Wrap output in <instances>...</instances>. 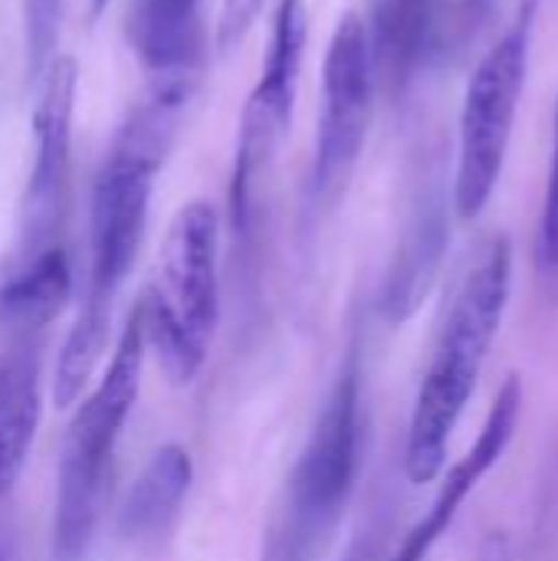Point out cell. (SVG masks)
Returning <instances> with one entry per match:
<instances>
[{"label":"cell","mask_w":558,"mask_h":561,"mask_svg":"<svg viewBox=\"0 0 558 561\" xmlns=\"http://www.w3.org/2000/svg\"><path fill=\"white\" fill-rule=\"evenodd\" d=\"M191 92L194 85L187 82H155L151 95L118 128L112 151L92 184L89 286L56 358L53 398L59 408H69L82 398V388L109 348L112 306L135 266L148 227L155 178L174 145Z\"/></svg>","instance_id":"cell-1"},{"label":"cell","mask_w":558,"mask_h":561,"mask_svg":"<svg viewBox=\"0 0 558 561\" xmlns=\"http://www.w3.org/2000/svg\"><path fill=\"white\" fill-rule=\"evenodd\" d=\"M513 279V253L503 237L490 240L470 263L444 316L437 345L418 388L405 444V473L414 486L437 480L454 431L477 391L483 362L500 332Z\"/></svg>","instance_id":"cell-2"},{"label":"cell","mask_w":558,"mask_h":561,"mask_svg":"<svg viewBox=\"0 0 558 561\" xmlns=\"http://www.w3.org/2000/svg\"><path fill=\"white\" fill-rule=\"evenodd\" d=\"M145 329L141 312L132 306L122 335L115 342L112 362L99 378L95 391L79 404L59 460L56 513H53V559L79 561L86 556L99 513L105 477L112 467L115 444L141 391L145 368Z\"/></svg>","instance_id":"cell-3"},{"label":"cell","mask_w":558,"mask_h":561,"mask_svg":"<svg viewBox=\"0 0 558 561\" xmlns=\"http://www.w3.org/2000/svg\"><path fill=\"white\" fill-rule=\"evenodd\" d=\"M158 283L135 302L145 345L158 352L168 378L187 385L201 375L220 316L217 283V210L210 201H187L168 224Z\"/></svg>","instance_id":"cell-4"},{"label":"cell","mask_w":558,"mask_h":561,"mask_svg":"<svg viewBox=\"0 0 558 561\" xmlns=\"http://www.w3.org/2000/svg\"><path fill=\"white\" fill-rule=\"evenodd\" d=\"M365 450V398H362V355L349 348L339 378L322 404V414L293 467L289 496L283 510L286 559H299L326 539L342 519Z\"/></svg>","instance_id":"cell-5"},{"label":"cell","mask_w":558,"mask_h":561,"mask_svg":"<svg viewBox=\"0 0 558 561\" xmlns=\"http://www.w3.org/2000/svg\"><path fill=\"white\" fill-rule=\"evenodd\" d=\"M536 10L539 0H520L516 20L493 43V49L477 62L467 82V95L460 108L457 168L451 187V204L460 220H477L483 214L503 174L513 118L529 69Z\"/></svg>","instance_id":"cell-6"},{"label":"cell","mask_w":558,"mask_h":561,"mask_svg":"<svg viewBox=\"0 0 558 561\" xmlns=\"http://www.w3.org/2000/svg\"><path fill=\"white\" fill-rule=\"evenodd\" d=\"M375 85L368 26L358 13H345L322 62V118L309 171V194L316 204L332 201L345 187L368 138Z\"/></svg>","instance_id":"cell-7"},{"label":"cell","mask_w":558,"mask_h":561,"mask_svg":"<svg viewBox=\"0 0 558 561\" xmlns=\"http://www.w3.org/2000/svg\"><path fill=\"white\" fill-rule=\"evenodd\" d=\"M79 72L76 59L56 56L39 79V102L33 115V168L23 194V260L53 247L69 201L72 161V115H76Z\"/></svg>","instance_id":"cell-8"},{"label":"cell","mask_w":558,"mask_h":561,"mask_svg":"<svg viewBox=\"0 0 558 561\" xmlns=\"http://www.w3.org/2000/svg\"><path fill=\"white\" fill-rule=\"evenodd\" d=\"M520 414H523V381H520V375H510L506 385L500 388V394H497V401H493V408L487 414V424L480 427L474 447L444 477L441 493L434 496L431 510L405 536L401 549L391 556V561H428L431 549L444 539V533L451 529V523L457 519V513L464 510L470 493L480 486V480L506 454V447H510V440H513V434L520 427Z\"/></svg>","instance_id":"cell-9"},{"label":"cell","mask_w":558,"mask_h":561,"mask_svg":"<svg viewBox=\"0 0 558 561\" xmlns=\"http://www.w3.org/2000/svg\"><path fill=\"white\" fill-rule=\"evenodd\" d=\"M451 224H447V194L441 184H428L405 220L401 240L395 247L391 266L382 286V312L388 322H405L431 293V283L441 270L447 250Z\"/></svg>","instance_id":"cell-10"},{"label":"cell","mask_w":558,"mask_h":561,"mask_svg":"<svg viewBox=\"0 0 558 561\" xmlns=\"http://www.w3.org/2000/svg\"><path fill=\"white\" fill-rule=\"evenodd\" d=\"M365 26L378 82L401 95L441 43V0H372Z\"/></svg>","instance_id":"cell-11"},{"label":"cell","mask_w":558,"mask_h":561,"mask_svg":"<svg viewBox=\"0 0 558 561\" xmlns=\"http://www.w3.org/2000/svg\"><path fill=\"white\" fill-rule=\"evenodd\" d=\"M204 0H141L132 23V43L155 82L197 79L204 53Z\"/></svg>","instance_id":"cell-12"},{"label":"cell","mask_w":558,"mask_h":561,"mask_svg":"<svg viewBox=\"0 0 558 561\" xmlns=\"http://www.w3.org/2000/svg\"><path fill=\"white\" fill-rule=\"evenodd\" d=\"M309 39V10L306 0H280L270 30V49L263 56L260 82L253 85L247 105L273 118L283 131H289L293 105H296V82L303 72Z\"/></svg>","instance_id":"cell-13"},{"label":"cell","mask_w":558,"mask_h":561,"mask_svg":"<svg viewBox=\"0 0 558 561\" xmlns=\"http://www.w3.org/2000/svg\"><path fill=\"white\" fill-rule=\"evenodd\" d=\"M72 296L69 253L53 243L23 260V266L0 286V325L10 332H36L49 325Z\"/></svg>","instance_id":"cell-14"},{"label":"cell","mask_w":558,"mask_h":561,"mask_svg":"<svg viewBox=\"0 0 558 561\" xmlns=\"http://www.w3.org/2000/svg\"><path fill=\"white\" fill-rule=\"evenodd\" d=\"M39 362L26 348L0 362V496L20 480L39 427Z\"/></svg>","instance_id":"cell-15"},{"label":"cell","mask_w":558,"mask_h":561,"mask_svg":"<svg viewBox=\"0 0 558 561\" xmlns=\"http://www.w3.org/2000/svg\"><path fill=\"white\" fill-rule=\"evenodd\" d=\"M191 480H194V460L181 444H168L158 454H151V460L145 463V470L138 473V480L132 483L122 503V516H118L122 536L128 539L158 536L184 503Z\"/></svg>","instance_id":"cell-16"},{"label":"cell","mask_w":558,"mask_h":561,"mask_svg":"<svg viewBox=\"0 0 558 561\" xmlns=\"http://www.w3.org/2000/svg\"><path fill=\"white\" fill-rule=\"evenodd\" d=\"M62 0H23V39H26V76L39 82L46 66L56 59Z\"/></svg>","instance_id":"cell-17"},{"label":"cell","mask_w":558,"mask_h":561,"mask_svg":"<svg viewBox=\"0 0 558 561\" xmlns=\"http://www.w3.org/2000/svg\"><path fill=\"white\" fill-rule=\"evenodd\" d=\"M536 263L543 273H556L558 270V102L549 184H546V201H543V214H539V227H536Z\"/></svg>","instance_id":"cell-18"},{"label":"cell","mask_w":558,"mask_h":561,"mask_svg":"<svg viewBox=\"0 0 558 561\" xmlns=\"http://www.w3.org/2000/svg\"><path fill=\"white\" fill-rule=\"evenodd\" d=\"M263 10V0H224L220 3V16H217V49L230 53L243 43V36L250 33V26L257 23Z\"/></svg>","instance_id":"cell-19"},{"label":"cell","mask_w":558,"mask_h":561,"mask_svg":"<svg viewBox=\"0 0 558 561\" xmlns=\"http://www.w3.org/2000/svg\"><path fill=\"white\" fill-rule=\"evenodd\" d=\"M490 7H493V0H457L460 16H457L454 30H457L460 36H467L470 30H477V26L483 23V16H487Z\"/></svg>","instance_id":"cell-20"},{"label":"cell","mask_w":558,"mask_h":561,"mask_svg":"<svg viewBox=\"0 0 558 561\" xmlns=\"http://www.w3.org/2000/svg\"><path fill=\"white\" fill-rule=\"evenodd\" d=\"M477 561H513L510 559V546H506V539H503V536L487 539V542H483V549H480V556H477Z\"/></svg>","instance_id":"cell-21"},{"label":"cell","mask_w":558,"mask_h":561,"mask_svg":"<svg viewBox=\"0 0 558 561\" xmlns=\"http://www.w3.org/2000/svg\"><path fill=\"white\" fill-rule=\"evenodd\" d=\"M105 3H109V0H92V13H102V10H105Z\"/></svg>","instance_id":"cell-22"}]
</instances>
